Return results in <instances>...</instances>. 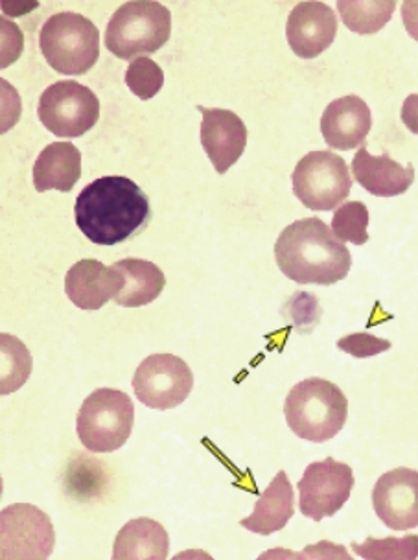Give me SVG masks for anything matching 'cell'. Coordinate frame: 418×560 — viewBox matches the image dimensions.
<instances>
[{
    "mask_svg": "<svg viewBox=\"0 0 418 560\" xmlns=\"http://www.w3.org/2000/svg\"><path fill=\"white\" fill-rule=\"evenodd\" d=\"M56 546L54 525L42 509L13 503L0 513L2 560H45Z\"/></svg>",
    "mask_w": 418,
    "mask_h": 560,
    "instance_id": "9c48e42d",
    "label": "cell"
},
{
    "mask_svg": "<svg viewBox=\"0 0 418 560\" xmlns=\"http://www.w3.org/2000/svg\"><path fill=\"white\" fill-rule=\"evenodd\" d=\"M395 0H337V12L345 26L360 35H372L390 23Z\"/></svg>",
    "mask_w": 418,
    "mask_h": 560,
    "instance_id": "7402d4cb",
    "label": "cell"
},
{
    "mask_svg": "<svg viewBox=\"0 0 418 560\" xmlns=\"http://www.w3.org/2000/svg\"><path fill=\"white\" fill-rule=\"evenodd\" d=\"M352 175L360 187L376 198H395L407 192L415 182V166L396 163L384 155H371L365 147L360 148L352 159Z\"/></svg>",
    "mask_w": 418,
    "mask_h": 560,
    "instance_id": "e0dca14e",
    "label": "cell"
},
{
    "mask_svg": "<svg viewBox=\"0 0 418 560\" xmlns=\"http://www.w3.org/2000/svg\"><path fill=\"white\" fill-rule=\"evenodd\" d=\"M337 18L325 2H301L286 23V39L301 59H315L336 39Z\"/></svg>",
    "mask_w": 418,
    "mask_h": 560,
    "instance_id": "4fadbf2b",
    "label": "cell"
},
{
    "mask_svg": "<svg viewBox=\"0 0 418 560\" xmlns=\"http://www.w3.org/2000/svg\"><path fill=\"white\" fill-rule=\"evenodd\" d=\"M293 487L285 470H280L266 492L258 498L251 516L242 520L240 524L247 532L258 533L264 537L274 535L285 529L286 524L290 522L293 516Z\"/></svg>",
    "mask_w": 418,
    "mask_h": 560,
    "instance_id": "ffe728a7",
    "label": "cell"
},
{
    "mask_svg": "<svg viewBox=\"0 0 418 560\" xmlns=\"http://www.w3.org/2000/svg\"><path fill=\"white\" fill-rule=\"evenodd\" d=\"M76 225L96 245H118L144 231L150 198L124 175H105L83 188L74 207Z\"/></svg>",
    "mask_w": 418,
    "mask_h": 560,
    "instance_id": "6da1fadb",
    "label": "cell"
},
{
    "mask_svg": "<svg viewBox=\"0 0 418 560\" xmlns=\"http://www.w3.org/2000/svg\"><path fill=\"white\" fill-rule=\"evenodd\" d=\"M293 194L306 209L330 212L345 203L352 190V177L345 159L332 152H310L297 163Z\"/></svg>",
    "mask_w": 418,
    "mask_h": 560,
    "instance_id": "52a82bcc",
    "label": "cell"
},
{
    "mask_svg": "<svg viewBox=\"0 0 418 560\" xmlns=\"http://www.w3.org/2000/svg\"><path fill=\"white\" fill-rule=\"evenodd\" d=\"M34 368V360L26 345L12 334H0V393L7 397L21 389Z\"/></svg>",
    "mask_w": 418,
    "mask_h": 560,
    "instance_id": "603a6c76",
    "label": "cell"
},
{
    "mask_svg": "<svg viewBox=\"0 0 418 560\" xmlns=\"http://www.w3.org/2000/svg\"><path fill=\"white\" fill-rule=\"evenodd\" d=\"M135 424V404L118 389L102 387L83 400L76 419L80 443L94 454H107L128 443Z\"/></svg>",
    "mask_w": 418,
    "mask_h": 560,
    "instance_id": "8992f818",
    "label": "cell"
},
{
    "mask_svg": "<svg viewBox=\"0 0 418 560\" xmlns=\"http://www.w3.org/2000/svg\"><path fill=\"white\" fill-rule=\"evenodd\" d=\"M352 551L367 560H415L418 557L417 535L404 538H367L365 542H352Z\"/></svg>",
    "mask_w": 418,
    "mask_h": 560,
    "instance_id": "d4e9b609",
    "label": "cell"
},
{
    "mask_svg": "<svg viewBox=\"0 0 418 560\" xmlns=\"http://www.w3.org/2000/svg\"><path fill=\"white\" fill-rule=\"evenodd\" d=\"M126 85L140 100H151L163 89L164 70L153 59H133L126 70Z\"/></svg>",
    "mask_w": 418,
    "mask_h": 560,
    "instance_id": "484cf974",
    "label": "cell"
},
{
    "mask_svg": "<svg viewBox=\"0 0 418 560\" xmlns=\"http://www.w3.org/2000/svg\"><path fill=\"white\" fill-rule=\"evenodd\" d=\"M337 349L344 350L345 354H350V357L371 358L382 354L384 350H390L391 341L367 332L350 334L337 341Z\"/></svg>",
    "mask_w": 418,
    "mask_h": 560,
    "instance_id": "4316f807",
    "label": "cell"
},
{
    "mask_svg": "<svg viewBox=\"0 0 418 560\" xmlns=\"http://www.w3.org/2000/svg\"><path fill=\"white\" fill-rule=\"evenodd\" d=\"M198 112L204 115L201 144L205 153L218 174H227V170L239 163L247 147L244 120L229 109H209L198 105Z\"/></svg>",
    "mask_w": 418,
    "mask_h": 560,
    "instance_id": "5bb4252c",
    "label": "cell"
},
{
    "mask_svg": "<svg viewBox=\"0 0 418 560\" xmlns=\"http://www.w3.org/2000/svg\"><path fill=\"white\" fill-rule=\"evenodd\" d=\"M372 508L391 532L418 527V472L395 468L378 479L372 490Z\"/></svg>",
    "mask_w": 418,
    "mask_h": 560,
    "instance_id": "7c38bea8",
    "label": "cell"
},
{
    "mask_svg": "<svg viewBox=\"0 0 418 560\" xmlns=\"http://www.w3.org/2000/svg\"><path fill=\"white\" fill-rule=\"evenodd\" d=\"M82 177V153L72 142L48 144L34 164V187L37 192H70Z\"/></svg>",
    "mask_w": 418,
    "mask_h": 560,
    "instance_id": "ac0fdd59",
    "label": "cell"
},
{
    "mask_svg": "<svg viewBox=\"0 0 418 560\" xmlns=\"http://www.w3.org/2000/svg\"><path fill=\"white\" fill-rule=\"evenodd\" d=\"M39 48L56 72L82 77L98 61L100 32L80 13H56L43 24Z\"/></svg>",
    "mask_w": 418,
    "mask_h": 560,
    "instance_id": "5b68a950",
    "label": "cell"
},
{
    "mask_svg": "<svg viewBox=\"0 0 418 560\" xmlns=\"http://www.w3.org/2000/svg\"><path fill=\"white\" fill-rule=\"evenodd\" d=\"M169 551V532L163 525L151 518H135L118 532L113 560H164Z\"/></svg>",
    "mask_w": 418,
    "mask_h": 560,
    "instance_id": "d6986e66",
    "label": "cell"
},
{
    "mask_svg": "<svg viewBox=\"0 0 418 560\" xmlns=\"http://www.w3.org/2000/svg\"><path fill=\"white\" fill-rule=\"evenodd\" d=\"M37 115L43 126L61 139H78L96 126L100 100L82 83L65 80L45 89Z\"/></svg>",
    "mask_w": 418,
    "mask_h": 560,
    "instance_id": "ba28073f",
    "label": "cell"
},
{
    "mask_svg": "<svg viewBox=\"0 0 418 560\" xmlns=\"http://www.w3.org/2000/svg\"><path fill=\"white\" fill-rule=\"evenodd\" d=\"M275 260L297 284L332 287L349 275L352 257L320 218H302L279 234Z\"/></svg>",
    "mask_w": 418,
    "mask_h": 560,
    "instance_id": "7a4b0ae2",
    "label": "cell"
},
{
    "mask_svg": "<svg viewBox=\"0 0 418 560\" xmlns=\"http://www.w3.org/2000/svg\"><path fill=\"white\" fill-rule=\"evenodd\" d=\"M133 392L146 408L174 409L193 393V369L175 354H151L135 371Z\"/></svg>",
    "mask_w": 418,
    "mask_h": 560,
    "instance_id": "30bf717a",
    "label": "cell"
},
{
    "mask_svg": "<svg viewBox=\"0 0 418 560\" xmlns=\"http://www.w3.org/2000/svg\"><path fill=\"white\" fill-rule=\"evenodd\" d=\"M402 23L407 34L418 42V0H406L402 4Z\"/></svg>",
    "mask_w": 418,
    "mask_h": 560,
    "instance_id": "83f0119b",
    "label": "cell"
},
{
    "mask_svg": "<svg viewBox=\"0 0 418 560\" xmlns=\"http://www.w3.org/2000/svg\"><path fill=\"white\" fill-rule=\"evenodd\" d=\"M402 122L406 124V128L411 133L418 135V94H409L400 112Z\"/></svg>",
    "mask_w": 418,
    "mask_h": 560,
    "instance_id": "f1b7e54d",
    "label": "cell"
},
{
    "mask_svg": "<svg viewBox=\"0 0 418 560\" xmlns=\"http://www.w3.org/2000/svg\"><path fill=\"white\" fill-rule=\"evenodd\" d=\"M123 275L115 268H105L98 260H80L67 271L65 293L70 303L85 312H96L105 303L115 301L123 292Z\"/></svg>",
    "mask_w": 418,
    "mask_h": 560,
    "instance_id": "2e32d148",
    "label": "cell"
},
{
    "mask_svg": "<svg viewBox=\"0 0 418 560\" xmlns=\"http://www.w3.org/2000/svg\"><path fill=\"white\" fill-rule=\"evenodd\" d=\"M332 233L344 244L363 245L369 242V209L361 201H345L332 218Z\"/></svg>",
    "mask_w": 418,
    "mask_h": 560,
    "instance_id": "cb8c5ba5",
    "label": "cell"
},
{
    "mask_svg": "<svg viewBox=\"0 0 418 560\" xmlns=\"http://www.w3.org/2000/svg\"><path fill=\"white\" fill-rule=\"evenodd\" d=\"M352 487L355 474L349 465L336 462L334 457L312 463L297 485L299 509L306 518L321 522L341 511L349 502Z\"/></svg>",
    "mask_w": 418,
    "mask_h": 560,
    "instance_id": "8fae6325",
    "label": "cell"
},
{
    "mask_svg": "<svg viewBox=\"0 0 418 560\" xmlns=\"http://www.w3.org/2000/svg\"><path fill=\"white\" fill-rule=\"evenodd\" d=\"M285 415L297 438L310 443H326L344 430L349 417V400L328 380H302L291 387Z\"/></svg>",
    "mask_w": 418,
    "mask_h": 560,
    "instance_id": "3957f363",
    "label": "cell"
},
{
    "mask_svg": "<svg viewBox=\"0 0 418 560\" xmlns=\"http://www.w3.org/2000/svg\"><path fill=\"white\" fill-rule=\"evenodd\" d=\"M172 13L161 2L135 0L118 8L105 30V47L120 59L153 54L169 43Z\"/></svg>",
    "mask_w": 418,
    "mask_h": 560,
    "instance_id": "277c9868",
    "label": "cell"
},
{
    "mask_svg": "<svg viewBox=\"0 0 418 560\" xmlns=\"http://www.w3.org/2000/svg\"><path fill=\"white\" fill-rule=\"evenodd\" d=\"M371 128V109L365 100L355 94L330 102L321 117V133L326 147L341 152L365 147Z\"/></svg>",
    "mask_w": 418,
    "mask_h": 560,
    "instance_id": "9a60e30c",
    "label": "cell"
},
{
    "mask_svg": "<svg viewBox=\"0 0 418 560\" xmlns=\"http://www.w3.org/2000/svg\"><path fill=\"white\" fill-rule=\"evenodd\" d=\"M113 268L123 275V292L118 293L115 303L124 308H139L153 303L166 287V277L158 264L124 258L113 264Z\"/></svg>",
    "mask_w": 418,
    "mask_h": 560,
    "instance_id": "44dd1931",
    "label": "cell"
}]
</instances>
